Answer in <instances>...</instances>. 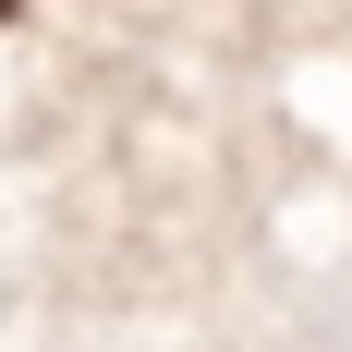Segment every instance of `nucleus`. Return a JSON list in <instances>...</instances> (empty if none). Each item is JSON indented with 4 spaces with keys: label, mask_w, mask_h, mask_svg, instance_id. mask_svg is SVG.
I'll return each mask as SVG.
<instances>
[{
    "label": "nucleus",
    "mask_w": 352,
    "mask_h": 352,
    "mask_svg": "<svg viewBox=\"0 0 352 352\" xmlns=\"http://www.w3.org/2000/svg\"><path fill=\"white\" fill-rule=\"evenodd\" d=\"M12 12H25V0H0V25H12Z\"/></svg>",
    "instance_id": "nucleus-1"
}]
</instances>
